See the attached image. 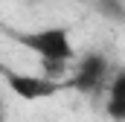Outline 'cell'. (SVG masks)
<instances>
[{"instance_id": "cell-1", "label": "cell", "mask_w": 125, "mask_h": 122, "mask_svg": "<svg viewBox=\"0 0 125 122\" xmlns=\"http://www.w3.org/2000/svg\"><path fill=\"white\" fill-rule=\"evenodd\" d=\"M12 41L21 44L23 50L35 52L44 64V76L52 81H61L64 73L70 70V64L76 58L73 44H70V32L61 26H47V29H32V32H18L12 29ZM64 84V81H61Z\"/></svg>"}, {"instance_id": "cell-3", "label": "cell", "mask_w": 125, "mask_h": 122, "mask_svg": "<svg viewBox=\"0 0 125 122\" xmlns=\"http://www.w3.org/2000/svg\"><path fill=\"white\" fill-rule=\"evenodd\" d=\"M105 79H108V58L102 52H87L79 58L73 76L64 79V87H73L79 93H96L102 90Z\"/></svg>"}, {"instance_id": "cell-4", "label": "cell", "mask_w": 125, "mask_h": 122, "mask_svg": "<svg viewBox=\"0 0 125 122\" xmlns=\"http://www.w3.org/2000/svg\"><path fill=\"white\" fill-rule=\"evenodd\" d=\"M108 116L116 122H125V70H119L111 84H108V105H105Z\"/></svg>"}, {"instance_id": "cell-5", "label": "cell", "mask_w": 125, "mask_h": 122, "mask_svg": "<svg viewBox=\"0 0 125 122\" xmlns=\"http://www.w3.org/2000/svg\"><path fill=\"white\" fill-rule=\"evenodd\" d=\"M0 122H3V105H0Z\"/></svg>"}, {"instance_id": "cell-2", "label": "cell", "mask_w": 125, "mask_h": 122, "mask_svg": "<svg viewBox=\"0 0 125 122\" xmlns=\"http://www.w3.org/2000/svg\"><path fill=\"white\" fill-rule=\"evenodd\" d=\"M0 79L6 81V87L15 93L18 99L23 102H41V99H50L61 90V81H52L47 76H32V73H21V70H12L0 61Z\"/></svg>"}]
</instances>
